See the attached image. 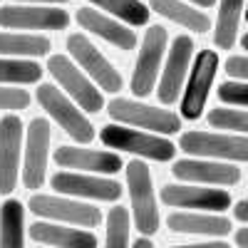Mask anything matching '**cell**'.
I'll return each instance as SVG.
<instances>
[{
  "label": "cell",
  "mask_w": 248,
  "mask_h": 248,
  "mask_svg": "<svg viewBox=\"0 0 248 248\" xmlns=\"http://www.w3.org/2000/svg\"><path fill=\"white\" fill-rule=\"evenodd\" d=\"M30 107V92L20 87H0V109L5 112H23Z\"/></svg>",
  "instance_id": "obj_31"
},
{
  "label": "cell",
  "mask_w": 248,
  "mask_h": 248,
  "mask_svg": "<svg viewBox=\"0 0 248 248\" xmlns=\"http://www.w3.org/2000/svg\"><path fill=\"white\" fill-rule=\"evenodd\" d=\"M129 248H154V243H152L149 238H137V243L129 246Z\"/></svg>",
  "instance_id": "obj_36"
},
{
  "label": "cell",
  "mask_w": 248,
  "mask_h": 248,
  "mask_svg": "<svg viewBox=\"0 0 248 248\" xmlns=\"http://www.w3.org/2000/svg\"><path fill=\"white\" fill-rule=\"evenodd\" d=\"M30 238L52 248H97V238L92 231L67 229V226L50 221H35L30 226Z\"/></svg>",
  "instance_id": "obj_20"
},
{
  "label": "cell",
  "mask_w": 248,
  "mask_h": 248,
  "mask_svg": "<svg viewBox=\"0 0 248 248\" xmlns=\"http://www.w3.org/2000/svg\"><path fill=\"white\" fill-rule=\"evenodd\" d=\"M47 70L55 77V82L65 90V94L75 102L79 109H85L90 114L99 112L105 107V97L94 87V82L82 72L67 55H50Z\"/></svg>",
  "instance_id": "obj_6"
},
{
  "label": "cell",
  "mask_w": 248,
  "mask_h": 248,
  "mask_svg": "<svg viewBox=\"0 0 248 248\" xmlns=\"http://www.w3.org/2000/svg\"><path fill=\"white\" fill-rule=\"evenodd\" d=\"M226 72H229V77L231 79H236V82H246V77H248V57H246V52H241V55H231L229 60H226Z\"/></svg>",
  "instance_id": "obj_32"
},
{
  "label": "cell",
  "mask_w": 248,
  "mask_h": 248,
  "mask_svg": "<svg viewBox=\"0 0 248 248\" xmlns=\"http://www.w3.org/2000/svg\"><path fill=\"white\" fill-rule=\"evenodd\" d=\"M218 72V55L216 50H199L194 67L189 72V82L181 94V117L184 119H199L203 114L206 99H209L211 85Z\"/></svg>",
  "instance_id": "obj_10"
},
{
  "label": "cell",
  "mask_w": 248,
  "mask_h": 248,
  "mask_svg": "<svg viewBox=\"0 0 248 248\" xmlns=\"http://www.w3.org/2000/svg\"><path fill=\"white\" fill-rule=\"evenodd\" d=\"M107 112L114 122L124 124V127H134V129H147L152 134L167 137V134H176L181 129V117L174 114L171 109H159L152 105H144L139 99H124V97H114Z\"/></svg>",
  "instance_id": "obj_1"
},
{
  "label": "cell",
  "mask_w": 248,
  "mask_h": 248,
  "mask_svg": "<svg viewBox=\"0 0 248 248\" xmlns=\"http://www.w3.org/2000/svg\"><path fill=\"white\" fill-rule=\"evenodd\" d=\"M67 50L72 55V62L79 70H85V75L94 82V87L99 92L117 94L122 90L124 79H122L119 70H114V65L90 43L87 35H82V32L70 35L67 37Z\"/></svg>",
  "instance_id": "obj_8"
},
{
  "label": "cell",
  "mask_w": 248,
  "mask_h": 248,
  "mask_svg": "<svg viewBox=\"0 0 248 248\" xmlns=\"http://www.w3.org/2000/svg\"><path fill=\"white\" fill-rule=\"evenodd\" d=\"M209 124L214 129H226L231 134H246L248 129V114L246 109H226V107H216L209 112Z\"/></svg>",
  "instance_id": "obj_29"
},
{
  "label": "cell",
  "mask_w": 248,
  "mask_h": 248,
  "mask_svg": "<svg viewBox=\"0 0 248 248\" xmlns=\"http://www.w3.org/2000/svg\"><path fill=\"white\" fill-rule=\"evenodd\" d=\"M92 5H97L99 10L109 13V17L119 20L127 28H139L149 23L152 10L141 3V0H90Z\"/></svg>",
  "instance_id": "obj_26"
},
{
  "label": "cell",
  "mask_w": 248,
  "mask_h": 248,
  "mask_svg": "<svg viewBox=\"0 0 248 248\" xmlns=\"http://www.w3.org/2000/svg\"><path fill=\"white\" fill-rule=\"evenodd\" d=\"M194 60V40L189 35H179L174 37L171 43V50H169V57H167V65L161 70V77L156 79L159 82V90H156V97L161 105H174L179 99V92H181V85L186 75H189V65Z\"/></svg>",
  "instance_id": "obj_13"
},
{
  "label": "cell",
  "mask_w": 248,
  "mask_h": 248,
  "mask_svg": "<svg viewBox=\"0 0 248 248\" xmlns=\"http://www.w3.org/2000/svg\"><path fill=\"white\" fill-rule=\"evenodd\" d=\"M105 248H129V211L114 206L107 216V243Z\"/></svg>",
  "instance_id": "obj_28"
},
{
  "label": "cell",
  "mask_w": 248,
  "mask_h": 248,
  "mask_svg": "<svg viewBox=\"0 0 248 248\" xmlns=\"http://www.w3.org/2000/svg\"><path fill=\"white\" fill-rule=\"evenodd\" d=\"M189 3H194V5H199V8H214L216 0H189Z\"/></svg>",
  "instance_id": "obj_38"
},
{
  "label": "cell",
  "mask_w": 248,
  "mask_h": 248,
  "mask_svg": "<svg viewBox=\"0 0 248 248\" xmlns=\"http://www.w3.org/2000/svg\"><path fill=\"white\" fill-rule=\"evenodd\" d=\"M248 47V35H241V50Z\"/></svg>",
  "instance_id": "obj_39"
},
{
  "label": "cell",
  "mask_w": 248,
  "mask_h": 248,
  "mask_svg": "<svg viewBox=\"0 0 248 248\" xmlns=\"http://www.w3.org/2000/svg\"><path fill=\"white\" fill-rule=\"evenodd\" d=\"M169 248H231L223 241H209V243H186V246H169Z\"/></svg>",
  "instance_id": "obj_33"
},
{
  "label": "cell",
  "mask_w": 248,
  "mask_h": 248,
  "mask_svg": "<svg viewBox=\"0 0 248 248\" xmlns=\"http://www.w3.org/2000/svg\"><path fill=\"white\" fill-rule=\"evenodd\" d=\"M216 92H218V99L223 102V105H233L238 109H246V105H248V87H246V82H236V79L221 82Z\"/></svg>",
  "instance_id": "obj_30"
},
{
  "label": "cell",
  "mask_w": 248,
  "mask_h": 248,
  "mask_svg": "<svg viewBox=\"0 0 248 248\" xmlns=\"http://www.w3.org/2000/svg\"><path fill=\"white\" fill-rule=\"evenodd\" d=\"M169 231L174 233H191V236H226L231 231V221L221 214H194V211H181L171 214L167 218Z\"/></svg>",
  "instance_id": "obj_21"
},
{
  "label": "cell",
  "mask_w": 248,
  "mask_h": 248,
  "mask_svg": "<svg viewBox=\"0 0 248 248\" xmlns=\"http://www.w3.org/2000/svg\"><path fill=\"white\" fill-rule=\"evenodd\" d=\"M77 25L82 30L102 37V40H107L109 45H114V47H119L124 52L137 47V32L132 28H127L124 23H119V20L99 13L94 8H79L77 10Z\"/></svg>",
  "instance_id": "obj_19"
},
{
  "label": "cell",
  "mask_w": 248,
  "mask_h": 248,
  "mask_svg": "<svg viewBox=\"0 0 248 248\" xmlns=\"http://www.w3.org/2000/svg\"><path fill=\"white\" fill-rule=\"evenodd\" d=\"M167 43H169V32L161 25H152L144 32L141 47L132 70V79H129V90L134 92V97H149L156 90V79H159V70H161V60L167 55Z\"/></svg>",
  "instance_id": "obj_3"
},
{
  "label": "cell",
  "mask_w": 248,
  "mask_h": 248,
  "mask_svg": "<svg viewBox=\"0 0 248 248\" xmlns=\"http://www.w3.org/2000/svg\"><path fill=\"white\" fill-rule=\"evenodd\" d=\"M161 201L174 209H199L206 214H221L231 206V194L226 189H201L194 184H167L161 189Z\"/></svg>",
  "instance_id": "obj_15"
},
{
  "label": "cell",
  "mask_w": 248,
  "mask_h": 248,
  "mask_svg": "<svg viewBox=\"0 0 248 248\" xmlns=\"http://www.w3.org/2000/svg\"><path fill=\"white\" fill-rule=\"evenodd\" d=\"M67 10L47 5H0V28L8 30H65Z\"/></svg>",
  "instance_id": "obj_12"
},
{
  "label": "cell",
  "mask_w": 248,
  "mask_h": 248,
  "mask_svg": "<svg viewBox=\"0 0 248 248\" xmlns=\"http://www.w3.org/2000/svg\"><path fill=\"white\" fill-rule=\"evenodd\" d=\"M50 139H52L50 122L43 119V117H35L30 122V127H28L25 164H23V184L30 191L43 189V184H45L47 159H50Z\"/></svg>",
  "instance_id": "obj_11"
},
{
  "label": "cell",
  "mask_w": 248,
  "mask_h": 248,
  "mask_svg": "<svg viewBox=\"0 0 248 248\" xmlns=\"http://www.w3.org/2000/svg\"><path fill=\"white\" fill-rule=\"evenodd\" d=\"M233 216H236V221H241V223L248 221V201H246V199H241V201L233 206Z\"/></svg>",
  "instance_id": "obj_34"
},
{
  "label": "cell",
  "mask_w": 248,
  "mask_h": 248,
  "mask_svg": "<svg viewBox=\"0 0 248 248\" xmlns=\"http://www.w3.org/2000/svg\"><path fill=\"white\" fill-rule=\"evenodd\" d=\"M30 211L40 218H47L55 223H72V226H82V229H94L102 223V214L99 209L90 203L75 201L70 196H50V194H32L30 201Z\"/></svg>",
  "instance_id": "obj_9"
},
{
  "label": "cell",
  "mask_w": 248,
  "mask_h": 248,
  "mask_svg": "<svg viewBox=\"0 0 248 248\" xmlns=\"http://www.w3.org/2000/svg\"><path fill=\"white\" fill-rule=\"evenodd\" d=\"M127 186H129V199H132V214L139 233L154 236L159 231V206L154 196V184L152 171L144 161L132 159L127 164Z\"/></svg>",
  "instance_id": "obj_4"
},
{
  "label": "cell",
  "mask_w": 248,
  "mask_h": 248,
  "mask_svg": "<svg viewBox=\"0 0 248 248\" xmlns=\"http://www.w3.org/2000/svg\"><path fill=\"white\" fill-rule=\"evenodd\" d=\"M236 243H238V248H248V231L246 229L236 231Z\"/></svg>",
  "instance_id": "obj_35"
},
{
  "label": "cell",
  "mask_w": 248,
  "mask_h": 248,
  "mask_svg": "<svg viewBox=\"0 0 248 248\" xmlns=\"http://www.w3.org/2000/svg\"><path fill=\"white\" fill-rule=\"evenodd\" d=\"M50 186L60 196L97 199V201H117L122 196L119 181L94 176V174H79V171H57L50 179Z\"/></svg>",
  "instance_id": "obj_14"
},
{
  "label": "cell",
  "mask_w": 248,
  "mask_h": 248,
  "mask_svg": "<svg viewBox=\"0 0 248 248\" xmlns=\"http://www.w3.org/2000/svg\"><path fill=\"white\" fill-rule=\"evenodd\" d=\"M243 5L246 0H218V17H216V30H214V45L218 50H231L236 45Z\"/></svg>",
  "instance_id": "obj_24"
},
{
  "label": "cell",
  "mask_w": 248,
  "mask_h": 248,
  "mask_svg": "<svg viewBox=\"0 0 248 248\" xmlns=\"http://www.w3.org/2000/svg\"><path fill=\"white\" fill-rule=\"evenodd\" d=\"M55 161L60 169L79 171V174H94V176H112L119 174L124 167L119 154L114 152H99V149H79V147H57Z\"/></svg>",
  "instance_id": "obj_17"
},
{
  "label": "cell",
  "mask_w": 248,
  "mask_h": 248,
  "mask_svg": "<svg viewBox=\"0 0 248 248\" xmlns=\"http://www.w3.org/2000/svg\"><path fill=\"white\" fill-rule=\"evenodd\" d=\"M149 10L159 13L161 17L171 20V23L191 30V32H206L211 30V17L206 15L203 10H196L194 5H186L181 0H149Z\"/></svg>",
  "instance_id": "obj_22"
},
{
  "label": "cell",
  "mask_w": 248,
  "mask_h": 248,
  "mask_svg": "<svg viewBox=\"0 0 248 248\" xmlns=\"http://www.w3.org/2000/svg\"><path fill=\"white\" fill-rule=\"evenodd\" d=\"M43 77V67L35 60L0 57V85H35Z\"/></svg>",
  "instance_id": "obj_27"
},
{
  "label": "cell",
  "mask_w": 248,
  "mask_h": 248,
  "mask_svg": "<svg viewBox=\"0 0 248 248\" xmlns=\"http://www.w3.org/2000/svg\"><path fill=\"white\" fill-rule=\"evenodd\" d=\"M23 122L17 114L0 119V194H13L20 179V149H23Z\"/></svg>",
  "instance_id": "obj_16"
},
{
  "label": "cell",
  "mask_w": 248,
  "mask_h": 248,
  "mask_svg": "<svg viewBox=\"0 0 248 248\" xmlns=\"http://www.w3.org/2000/svg\"><path fill=\"white\" fill-rule=\"evenodd\" d=\"M37 102H40V107L50 114V119L55 124H60V129H65V134H70L75 141L90 144L94 139L92 122L82 114V109L65 92H60L55 85H40L37 87Z\"/></svg>",
  "instance_id": "obj_5"
},
{
  "label": "cell",
  "mask_w": 248,
  "mask_h": 248,
  "mask_svg": "<svg viewBox=\"0 0 248 248\" xmlns=\"http://www.w3.org/2000/svg\"><path fill=\"white\" fill-rule=\"evenodd\" d=\"M15 3H37V5H43V3H70V0H15Z\"/></svg>",
  "instance_id": "obj_37"
},
{
  "label": "cell",
  "mask_w": 248,
  "mask_h": 248,
  "mask_svg": "<svg viewBox=\"0 0 248 248\" xmlns=\"http://www.w3.org/2000/svg\"><path fill=\"white\" fill-rule=\"evenodd\" d=\"M99 139L109 149L129 152V154L154 159V161H171L176 154V144L169 141L167 137H159L152 132H139L134 127H124V124H107V127H102Z\"/></svg>",
  "instance_id": "obj_2"
},
{
  "label": "cell",
  "mask_w": 248,
  "mask_h": 248,
  "mask_svg": "<svg viewBox=\"0 0 248 248\" xmlns=\"http://www.w3.org/2000/svg\"><path fill=\"white\" fill-rule=\"evenodd\" d=\"M179 149L196 159L214 161H246L248 141L246 134H216V132H184Z\"/></svg>",
  "instance_id": "obj_7"
},
{
  "label": "cell",
  "mask_w": 248,
  "mask_h": 248,
  "mask_svg": "<svg viewBox=\"0 0 248 248\" xmlns=\"http://www.w3.org/2000/svg\"><path fill=\"white\" fill-rule=\"evenodd\" d=\"M50 40L32 32H0V57L30 60L50 52Z\"/></svg>",
  "instance_id": "obj_23"
},
{
  "label": "cell",
  "mask_w": 248,
  "mask_h": 248,
  "mask_svg": "<svg viewBox=\"0 0 248 248\" xmlns=\"http://www.w3.org/2000/svg\"><path fill=\"white\" fill-rule=\"evenodd\" d=\"M171 174L186 184H214V186H233L241 181V169L231 161L214 159H179Z\"/></svg>",
  "instance_id": "obj_18"
},
{
  "label": "cell",
  "mask_w": 248,
  "mask_h": 248,
  "mask_svg": "<svg viewBox=\"0 0 248 248\" xmlns=\"http://www.w3.org/2000/svg\"><path fill=\"white\" fill-rule=\"evenodd\" d=\"M0 248H25V211L17 199L0 206Z\"/></svg>",
  "instance_id": "obj_25"
}]
</instances>
